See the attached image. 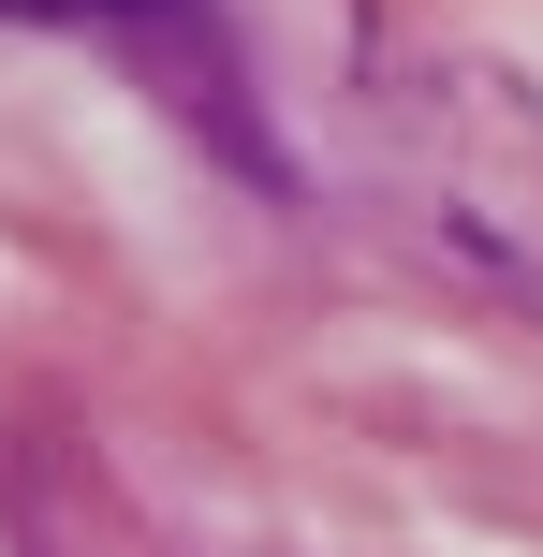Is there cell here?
Returning <instances> with one entry per match:
<instances>
[{
    "instance_id": "1",
    "label": "cell",
    "mask_w": 543,
    "mask_h": 557,
    "mask_svg": "<svg viewBox=\"0 0 543 557\" xmlns=\"http://www.w3.org/2000/svg\"><path fill=\"white\" fill-rule=\"evenodd\" d=\"M0 15H147V0H0Z\"/></svg>"
}]
</instances>
